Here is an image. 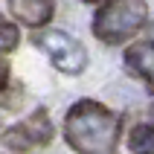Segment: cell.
I'll use <instances>...</instances> for the list:
<instances>
[{"label": "cell", "mask_w": 154, "mask_h": 154, "mask_svg": "<svg viewBox=\"0 0 154 154\" xmlns=\"http://www.w3.org/2000/svg\"><path fill=\"white\" fill-rule=\"evenodd\" d=\"M64 131H67V143L79 154H113L119 143L122 119L105 105L93 99H82L70 108Z\"/></svg>", "instance_id": "obj_1"}, {"label": "cell", "mask_w": 154, "mask_h": 154, "mask_svg": "<svg viewBox=\"0 0 154 154\" xmlns=\"http://www.w3.org/2000/svg\"><path fill=\"white\" fill-rule=\"evenodd\" d=\"M146 0H111L108 6L99 9L93 20V35L105 44H122L125 38H131L146 26Z\"/></svg>", "instance_id": "obj_2"}, {"label": "cell", "mask_w": 154, "mask_h": 154, "mask_svg": "<svg viewBox=\"0 0 154 154\" xmlns=\"http://www.w3.org/2000/svg\"><path fill=\"white\" fill-rule=\"evenodd\" d=\"M44 47H47L52 64H55L61 73H82V70H85L87 52H85V47H82L76 38H70L67 32H58V29L47 32L44 35Z\"/></svg>", "instance_id": "obj_3"}, {"label": "cell", "mask_w": 154, "mask_h": 154, "mask_svg": "<svg viewBox=\"0 0 154 154\" xmlns=\"http://www.w3.org/2000/svg\"><path fill=\"white\" fill-rule=\"evenodd\" d=\"M9 6H12V15L26 26H44L50 23L52 12V0H9Z\"/></svg>", "instance_id": "obj_4"}, {"label": "cell", "mask_w": 154, "mask_h": 154, "mask_svg": "<svg viewBox=\"0 0 154 154\" xmlns=\"http://www.w3.org/2000/svg\"><path fill=\"white\" fill-rule=\"evenodd\" d=\"M125 61H128L131 70H137L140 76L146 79V85L154 90V44H137L125 52Z\"/></svg>", "instance_id": "obj_5"}, {"label": "cell", "mask_w": 154, "mask_h": 154, "mask_svg": "<svg viewBox=\"0 0 154 154\" xmlns=\"http://www.w3.org/2000/svg\"><path fill=\"white\" fill-rule=\"evenodd\" d=\"M23 131L29 134L32 143H38V146H44V143L52 140V125H50V119H47L44 111H35L32 116H29V122H23Z\"/></svg>", "instance_id": "obj_6"}, {"label": "cell", "mask_w": 154, "mask_h": 154, "mask_svg": "<svg viewBox=\"0 0 154 154\" xmlns=\"http://www.w3.org/2000/svg\"><path fill=\"white\" fill-rule=\"evenodd\" d=\"M131 148L137 154H154V128L151 125H137L131 131Z\"/></svg>", "instance_id": "obj_7"}, {"label": "cell", "mask_w": 154, "mask_h": 154, "mask_svg": "<svg viewBox=\"0 0 154 154\" xmlns=\"http://www.w3.org/2000/svg\"><path fill=\"white\" fill-rule=\"evenodd\" d=\"M17 26L15 23H9L6 17L0 15V52H12L17 47Z\"/></svg>", "instance_id": "obj_8"}, {"label": "cell", "mask_w": 154, "mask_h": 154, "mask_svg": "<svg viewBox=\"0 0 154 154\" xmlns=\"http://www.w3.org/2000/svg\"><path fill=\"white\" fill-rule=\"evenodd\" d=\"M3 143H6L9 148H17V151H26V148L32 146V140H29V134L23 131V125L9 128V131H6V137H3Z\"/></svg>", "instance_id": "obj_9"}, {"label": "cell", "mask_w": 154, "mask_h": 154, "mask_svg": "<svg viewBox=\"0 0 154 154\" xmlns=\"http://www.w3.org/2000/svg\"><path fill=\"white\" fill-rule=\"evenodd\" d=\"M6 79H9V70H6V64H3V61H0V87L6 85Z\"/></svg>", "instance_id": "obj_10"}, {"label": "cell", "mask_w": 154, "mask_h": 154, "mask_svg": "<svg viewBox=\"0 0 154 154\" xmlns=\"http://www.w3.org/2000/svg\"><path fill=\"white\" fill-rule=\"evenodd\" d=\"M85 3H99V0H85Z\"/></svg>", "instance_id": "obj_11"}, {"label": "cell", "mask_w": 154, "mask_h": 154, "mask_svg": "<svg viewBox=\"0 0 154 154\" xmlns=\"http://www.w3.org/2000/svg\"><path fill=\"white\" fill-rule=\"evenodd\" d=\"M151 35H154V26H151Z\"/></svg>", "instance_id": "obj_12"}]
</instances>
